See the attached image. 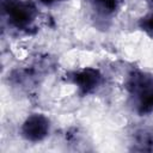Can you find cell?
I'll return each instance as SVG.
<instances>
[{
    "mask_svg": "<svg viewBox=\"0 0 153 153\" xmlns=\"http://www.w3.org/2000/svg\"><path fill=\"white\" fill-rule=\"evenodd\" d=\"M126 88L135 99L136 111L140 115H148L153 111V75L134 69L128 74Z\"/></svg>",
    "mask_w": 153,
    "mask_h": 153,
    "instance_id": "1",
    "label": "cell"
},
{
    "mask_svg": "<svg viewBox=\"0 0 153 153\" xmlns=\"http://www.w3.org/2000/svg\"><path fill=\"white\" fill-rule=\"evenodd\" d=\"M2 11L6 13L8 23L18 30H29L38 16L37 7L29 0H10L2 4Z\"/></svg>",
    "mask_w": 153,
    "mask_h": 153,
    "instance_id": "2",
    "label": "cell"
},
{
    "mask_svg": "<svg viewBox=\"0 0 153 153\" xmlns=\"http://www.w3.org/2000/svg\"><path fill=\"white\" fill-rule=\"evenodd\" d=\"M50 129V121L42 114L30 115L22 126V135L25 140L38 142L47 137Z\"/></svg>",
    "mask_w": 153,
    "mask_h": 153,
    "instance_id": "3",
    "label": "cell"
},
{
    "mask_svg": "<svg viewBox=\"0 0 153 153\" xmlns=\"http://www.w3.org/2000/svg\"><path fill=\"white\" fill-rule=\"evenodd\" d=\"M69 79L78 87L79 93L82 96L94 92L103 82L102 73L92 67H86L80 71L73 72L69 75Z\"/></svg>",
    "mask_w": 153,
    "mask_h": 153,
    "instance_id": "4",
    "label": "cell"
},
{
    "mask_svg": "<svg viewBox=\"0 0 153 153\" xmlns=\"http://www.w3.org/2000/svg\"><path fill=\"white\" fill-rule=\"evenodd\" d=\"M133 151L153 152V129L141 128L135 131L133 137Z\"/></svg>",
    "mask_w": 153,
    "mask_h": 153,
    "instance_id": "5",
    "label": "cell"
},
{
    "mask_svg": "<svg viewBox=\"0 0 153 153\" xmlns=\"http://www.w3.org/2000/svg\"><path fill=\"white\" fill-rule=\"evenodd\" d=\"M104 13H114L118 6L121 0H92Z\"/></svg>",
    "mask_w": 153,
    "mask_h": 153,
    "instance_id": "6",
    "label": "cell"
},
{
    "mask_svg": "<svg viewBox=\"0 0 153 153\" xmlns=\"http://www.w3.org/2000/svg\"><path fill=\"white\" fill-rule=\"evenodd\" d=\"M139 27L151 38H153V12L143 16L139 20Z\"/></svg>",
    "mask_w": 153,
    "mask_h": 153,
    "instance_id": "7",
    "label": "cell"
},
{
    "mask_svg": "<svg viewBox=\"0 0 153 153\" xmlns=\"http://www.w3.org/2000/svg\"><path fill=\"white\" fill-rule=\"evenodd\" d=\"M57 1L59 0H41V2L44 4V5H53V4L57 2Z\"/></svg>",
    "mask_w": 153,
    "mask_h": 153,
    "instance_id": "8",
    "label": "cell"
},
{
    "mask_svg": "<svg viewBox=\"0 0 153 153\" xmlns=\"http://www.w3.org/2000/svg\"><path fill=\"white\" fill-rule=\"evenodd\" d=\"M8 1H10V0H1L2 4H6V2H8Z\"/></svg>",
    "mask_w": 153,
    "mask_h": 153,
    "instance_id": "9",
    "label": "cell"
},
{
    "mask_svg": "<svg viewBox=\"0 0 153 153\" xmlns=\"http://www.w3.org/2000/svg\"><path fill=\"white\" fill-rule=\"evenodd\" d=\"M147 1L149 2V5H152V6H153V0H147Z\"/></svg>",
    "mask_w": 153,
    "mask_h": 153,
    "instance_id": "10",
    "label": "cell"
}]
</instances>
